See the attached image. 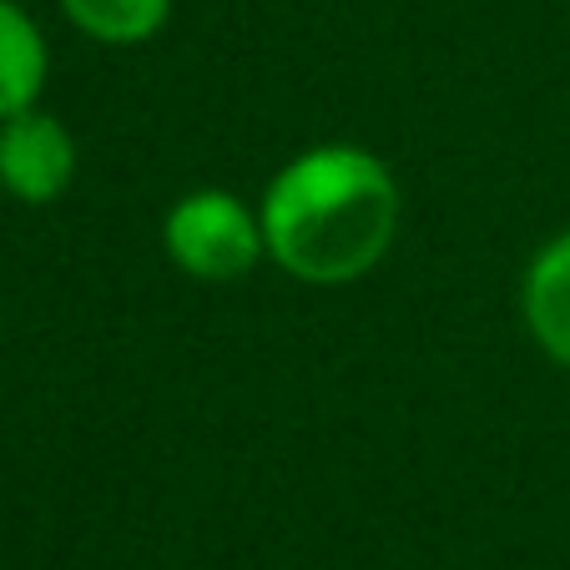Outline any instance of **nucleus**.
I'll use <instances>...</instances> for the list:
<instances>
[{"label":"nucleus","mask_w":570,"mask_h":570,"mask_svg":"<svg viewBox=\"0 0 570 570\" xmlns=\"http://www.w3.org/2000/svg\"><path fill=\"white\" fill-rule=\"evenodd\" d=\"M76 177V141L46 111H16L0 121V187L21 203H56Z\"/></svg>","instance_id":"3"},{"label":"nucleus","mask_w":570,"mask_h":570,"mask_svg":"<svg viewBox=\"0 0 570 570\" xmlns=\"http://www.w3.org/2000/svg\"><path fill=\"white\" fill-rule=\"evenodd\" d=\"M41 81H46L41 31H36V21L21 6L0 0V121L31 107Z\"/></svg>","instance_id":"5"},{"label":"nucleus","mask_w":570,"mask_h":570,"mask_svg":"<svg viewBox=\"0 0 570 570\" xmlns=\"http://www.w3.org/2000/svg\"><path fill=\"white\" fill-rule=\"evenodd\" d=\"M525 318L556 364L570 368V233L540 248L525 278Z\"/></svg>","instance_id":"4"},{"label":"nucleus","mask_w":570,"mask_h":570,"mask_svg":"<svg viewBox=\"0 0 570 570\" xmlns=\"http://www.w3.org/2000/svg\"><path fill=\"white\" fill-rule=\"evenodd\" d=\"M263 248V223H253L233 193H193L167 213V253L193 278L227 283L248 273Z\"/></svg>","instance_id":"2"},{"label":"nucleus","mask_w":570,"mask_h":570,"mask_svg":"<svg viewBox=\"0 0 570 570\" xmlns=\"http://www.w3.org/2000/svg\"><path fill=\"white\" fill-rule=\"evenodd\" d=\"M399 187L364 147H313L288 161L263 203V243L303 283H348L389 253Z\"/></svg>","instance_id":"1"},{"label":"nucleus","mask_w":570,"mask_h":570,"mask_svg":"<svg viewBox=\"0 0 570 570\" xmlns=\"http://www.w3.org/2000/svg\"><path fill=\"white\" fill-rule=\"evenodd\" d=\"M66 16L107 46H137L161 31L173 0H61Z\"/></svg>","instance_id":"6"}]
</instances>
